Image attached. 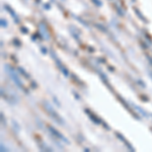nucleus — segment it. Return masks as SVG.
<instances>
[{
    "instance_id": "obj_13",
    "label": "nucleus",
    "mask_w": 152,
    "mask_h": 152,
    "mask_svg": "<svg viewBox=\"0 0 152 152\" xmlns=\"http://www.w3.org/2000/svg\"><path fill=\"white\" fill-rule=\"evenodd\" d=\"M20 31H23V34H28V31H26V28H24V26H21V28H20Z\"/></svg>"
},
{
    "instance_id": "obj_6",
    "label": "nucleus",
    "mask_w": 152,
    "mask_h": 152,
    "mask_svg": "<svg viewBox=\"0 0 152 152\" xmlns=\"http://www.w3.org/2000/svg\"><path fill=\"white\" fill-rule=\"evenodd\" d=\"M85 113H86L88 116L91 118V121H92V122H94L95 124H102V122L100 121V120H99L96 116H95V115L92 114L91 112H89V110H87V109H86V110H85Z\"/></svg>"
},
{
    "instance_id": "obj_3",
    "label": "nucleus",
    "mask_w": 152,
    "mask_h": 152,
    "mask_svg": "<svg viewBox=\"0 0 152 152\" xmlns=\"http://www.w3.org/2000/svg\"><path fill=\"white\" fill-rule=\"evenodd\" d=\"M48 130H49V131H50V133L52 134L54 137H56V138L59 139V140H61V141L65 142L66 144H68V143H69V142H68L67 139H66L65 137L63 136V134H62V133H60V132H59L57 129L53 128L52 126H50V125H48Z\"/></svg>"
},
{
    "instance_id": "obj_15",
    "label": "nucleus",
    "mask_w": 152,
    "mask_h": 152,
    "mask_svg": "<svg viewBox=\"0 0 152 152\" xmlns=\"http://www.w3.org/2000/svg\"><path fill=\"white\" fill-rule=\"evenodd\" d=\"M149 75H151V76H152V72H151V71H149Z\"/></svg>"
},
{
    "instance_id": "obj_5",
    "label": "nucleus",
    "mask_w": 152,
    "mask_h": 152,
    "mask_svg": "<svg viewBox=\"0 0 152 152\" xmlns=\"http://www.w3.org/2000/svg\"><path fill=\"white\" fill-rule=\"evenodd\" d=\"M4 7H5V9H6L7 11H9V14L11 15V18H13V19L15 20V23H19V19H18V15L15 14V12H14L13 9H11V7H10V6H8L7 4H5V5H4Z\"/></svg>"
},
{
    "instance_id": "obj_1",
    "label": "nucleus",
    "mask_w": 152,
    "mask_h": 152,
    "mask_svg": "<svg viewBox=\"0 0 152 152\" xmlns=\"http://www.w3.org/2000/svg\"><path fill=\"white\" fill-rule=\"evenodd\" d=\"M42 105H43V107H44V110H45V112L47 113V114L51 118H52L54 121L57 122L59 125H64V121H63V119L60 116H59L58 113L53 109L52 105L49 104L48 102H42Z\"/></svg>"
},
{
    "instance_id": "obj_4",
    "label": "nucleus",
    "mask_w": 152,
    "mask_h": 152,
    "mask_svg": "<svg viewBox=\"0 0 152 152\" xmlns=\"http://www.w3.org/2000/svg\"><path fill=\"white\" fill-rule=\"evenodd\" d=\"M39 28H40V33H41L42 38L46 39V40H49V39H50V33H49L46 24L43 23H39Z\"/></svg>"
},
{
    "instance_id": "obj_8",
    "label": "nucleus",
    "mask_w": 152,
    "mask_h": 152,
    "mask_svg": "<svg viewBox=\"0 0 152 152\" xmlns=\"http://www.w3.org/2000/svg\"><path fill=\"white\" fill-rule=\"evenodd\" d=\"M116 135H117V137H119V138L121 139V140H123V141L125 142V144H126V145L129 147V149H131V150H133V148H132V146L130 145V144L128 143V141H127V140H125V138H124L123 136H122L121 134H120V133H116Z\"/></svg>"
},
{
    "instance_id": "obj_10",
    "label": "nucleus",
    "mask_w": 152,
    "mask_h": 152,
    "mask_svg": "<svg viewBox=\"0 0 152 152\" xmlns=\"http://www.w3.org/2000/svg\"><path fill=\"white\" fill-rule=\"evenodd\" d=\"M91 2L94 4L95 6H97V7H100L102 5V2L100 1V0H91Z\"/></svg>"
},
{
    "instance_id": "obj_2",
    "label": "nucleus",
    "mask_w": 152,
    "mask_h": 152,
    "mask_svg": "<svg viewBox=\"0 0 152 152\" xmlns=\"http://www.w3.org/2000/svg\"><path fill=\"white\" fill-rule=\"evenodd\" d=\"M6 67V71H7V73L9 74V76L11 77V79L13 80V82L15 83L16 85H18V87H19L20 89H23V91H26V88H24L23 86V82H21V80H20V78L18 77V75L16 74V72L14 71V69L12 67H10L9 65H6L5 66Z\"/></svg>"
},
{
    "instance_id": "obj_11",
    "label": "nucleus",
    "mask_w": 152,
    "mask_h": 152,
    "mask_svg": "<svg viewBox=\"0 0 152 152\" xmlns=\"http://www.w3.org/2000/svg\"><path fill=\"white\" fill-rule=\"evenodd\" d=\"M1 26H2V28H6V26H7L6 20H5V19H3V18H1Z\"/></svg>"
},
{
    "instance_id": "obj_14",
    "label": "nucleus",
    "mask_w": 152,
    "mask_h": 152,
    "mask_svg": "<svg viewBox=\"0 0 152 152\" xmlns=\"http://www.w3.org/2000/svg\"><path fill=\"white\" fill-rule=\"evenodd\" d=\"M42 51H43L44 53H46V52H47V50H46V49H44V48H42Z\"/></svg>"
},
{
    "instance_id": "obj_9",
    "label": "nucleus",
    "mask_w": 152,
    "mask_h": 152,
    "mask_svg": "<svg viewBox=\"0 0 152 152\" xmlns=\"http://www.w3.org/2000/svg\"><path fill=\"white\" fill-rule=\"evenodd\" d=\"M18 72L20 73L21 75H23V76H24V77H26V78H29V75H28V73H26V71H24V70H23V68H21V67H18Z\"/></svg>"
},
{
    "instance_id": "obj_7",
    "label": "nucleus",
    "mask_w": 152,
    "mask_h": 152,
    "mask_svg": "<svg viewBox=\"0 0 152 152\" xmlns=\"http://www.w3.org/2000/svg\"><path fill=\"white\" fill-rule=\"evenodd\" d=\"M133 10H134L135 12H136V15L138 16V18H140L142 21H144V23H148V21H147V19H146V18H144V15L141 13L140 10H139L138 8H136V7H133Z\"/></svg>"
},
{
    "instance_id": "obj_12",
    "label": "nucleus",
    "mask_w": 152,
    "mask_h": 152,
    "mask_svg": "<svg viewBox=\"0 0 152 152\" xmlns=\"http://www.w3.org/2000/svg\"><path fill=\"white\" fill-rule=\"evenodd\" d=\"M13 43L16 45V47H19V46H20V42H18L16 39H14V40H13Z\"/></svg>"
}]
</instances>
